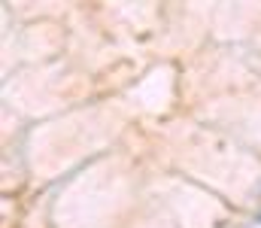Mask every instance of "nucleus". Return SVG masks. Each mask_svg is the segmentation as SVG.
Segmentation results:
<instances>
[]
</instances>
